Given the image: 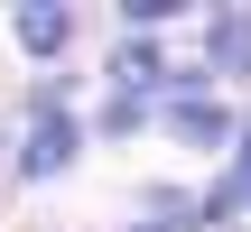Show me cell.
I'll use <instances>...</instances> for the list:
<instances>
[{
  "mask_svg": "<svg viewBox=\"0 0 251 232\" xmlns=\"http://www.w3.org/2000/svg\"><path fill=\"white\" fill-rule=\"evenodd\" d=\"M9 28H19V46H28V56H56V46L75 37V9H65V0H28Z\"/></svg>",
  "mask_w": 251,
  "mask_h": 232,
  "instance_id": "obj_4",
  "label": "cell"
},
{
  "mask_svg": "<svg viewBox=\"0 0 251 232\" xmlns=\"http://www.w3.org/2000/svg\"><path fill=\"white\" fill-rule=\"evenodd\" d=\"M214 205H224V214H242V205H251V121H242V149H233V177H224Z\"/></svg>",
  "mask_w": 251,
  "mask_h": 232,
  "instance_id": "obj_6",
  "label": "cell"
},
{
  "mask_svg": "<svg viewBox=\"0 0 251 232\" xmlns=\"http://www.w3.org/2000/svg\"><path fill=\"white\" fill-rule=\"evenodd\" d=\"M65 158H75V121H65V102H37L28 139H19V167H28V186H37V177H56Z\"/></svg>",
  "mask_w": 251,
  "mask_h": 232,
  "instance_id": "obj_2",
  "label": "cell"
},
{
  "mask_svg": "<svg viewBox=\"0 0 251 232\" xmlns=\"http://www.w3.org/2000/svg\"><path fill=\"white\" fill-rule=\"evenodd\" d=\"M149 84L168 93V56H158L149 37H121V46H112V93H121V102H140Z\"/></svg>",
  "mask_w": 251,
  "mask_h": 232,
  "instance_id": "obj_3",
  "label": "cell"
},
{
  "mask_svg": "<svg viewBox=\"0 0 251 232\" xmlns=\"http://www.w3.org/2000/svg\"><path fill=\"white\" fill-rule=\"evenodd\" d=\"M158 112L177 121V139H196V149H214V139H233V112L196 84V74H168V93H158Z\"/></svg>",
  "mask_w": 251,
  "mask_h": 232,
  "instance_id": "obj_1",
  "label": "cell"
},
{
  "mask_svg": "<svg viewBox=\"0 0 251 232\" xmlns=\"http://www.w3.org/2000/svg\"><path fill=\"white\" fill-rule=\"evenodd\" d=\"M214 65L224 74H251V9H224L214 19Z\"/></svg>",
  "mask_w": 251,
  "mask_h": 232,
  "instance_id": "obj_5",
  "label": "cell"
}]
</instances>
